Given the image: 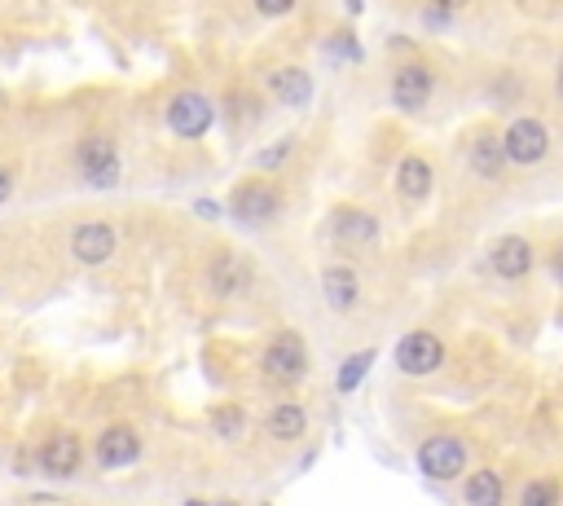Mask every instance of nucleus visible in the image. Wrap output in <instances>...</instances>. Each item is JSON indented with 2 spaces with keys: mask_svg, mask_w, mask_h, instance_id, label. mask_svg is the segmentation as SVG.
Here are the masks:
<instances>
[{
  "mask_svg": "<svg viewBox=\"0 0 563 506\" xmlns=\"http://www.w3.org/2000/svg\"><path fill=\"white\" fill-rule=\"evenodd\" d=\"M370 366H374V348L357 352V357H348L344 366H339V392H357V388H361V379L370 374Z\"/></svg>",
  "mask_w": 563,
  "mask_h": 506,
  "instance_id": "nucleus-21",
  "label": "nucleus"
},
{
  "mask_svg": "<svg viewBox=\"0 0 563 506\" xmlns=\"http://www.w3.org/2000/svg\"><path fill=\"white\" fill-rule=\"evenodd\" d=\"M80 172L88 185H115L119 181V150L110 137H84L80 141Z\"/></svg>",
  "mask_w": 563,
  "mask_h": 506,
  "instance_id": "nucleus-8",
  "label": "nucleus"
},
{
  "mask_svg": "<svg viewBox=\"0 0 563 506\" xmlns=\"http://www.w3.org/2000/svg\"><path fill=\"white\" fill-rule=\"evenodd\" d=\"M264 374H269L273 383H286V388H291V383H300L308 374V344H304V335L282 330V335L264 348Z\"/></svg>",
  "mask_w": 563,
  "mask_h": 506,
  "instance_id": "nucleus-2",
  "label": "nucleus"
},
{
  "mask_svg": "<svg viewBox=\"0 0 563 506\" xmlns=\"http://www.w3.org/2000/svg\"><path fill=\"white\" fill-rule=\"evenodd\" d=\"M207 286H212V295H220V300L242 295L251 286V269L238 256H216L212 269H207Z\"/></svg>",
  "mask_w": 563,
  "mask_h": 506,
  "instance_id": "nucleus-15",
  "label": "nucleus"
},
{
  "mask_svg": "<svg viewBox=\"0 0 563 506\" xmlns=\"http://www.w3.org/2000/svg\"><path fill=\"white\" fill-rule=\"evenodd\" d=\"M242 423H247V414H242L238 405H220V410L212 414L216 436H238V432H242Z\"/></svg>",
  "mask_w": 563,
  "mask_h": 506,
  "instance_id": "nucleus-23",
  "label": "nucleus"
},
{
  "mask_svg": "<svg viewBox=\"0 0 563 506\" xmlns=\"http://www.w3.org/2000/svg\"><path fill=\"white\" fill-rule=\"evenodd\" d=\"M440 361H445V344H440V335H432V330H410L396 344V366L405 374H414V379L440 370Z\"/></svg>",
  "mask_w": 563,
  "mask_h": 506,
  "instance_id": "nucleus-4",
  "label": "nucleus"
},
{
  "mask_svg": "<svg viewBox=\"0 0 563 506\" xmlns=\"http://www.w3.org/2000/svg\"><path fill=\"white\" fill-rule=\"evenodd\" d=\"M436 5H445V9H458V5H467V0H436Z\"/></svg>",
  "mask_w": 563,
  "mask_h": 506,
  "instance_id": "nucleus-29",
  "label": "nucleus"
},
{
  "mask_svg": "<svg viewBox=\"0 0 563 506\" xmlns=\"http://www.w3.org/2000/svg\"><path fill=\"white\" fill-rule=\"evenodd\" d=\"M467 458H471L467 440L449 436V432H436V436H427L423 445H418V467H423V476L440 480V484L458 480L462 471H467Z\"/></svg>",
  "mask_w": 563,
  "mask_h": 506,
  "instance_id": "nucleus-1",
  "label": "nucleus"
},
{
  "mask_svg": "<svg viewBox=\"0 0 563 506\" xmlns=\"http://www.w3.org/2000/svg\"><path fill=\"white\" fill-rule=\"evenodd\" d=\"M286 154H291V141H278V146H269V150H260V168H278V163L286 159Z\"/></svg>",
  "mask_w": 563,
  "mask_h": 506,
  "instance_id": "nucleus-24",
  "label": "nucleus"
},
{
  "mask_svg": "<svg viewBox=\"0 0 563 506\" xmlns=\"http://www.w3.org/2000/svg\"><path fill=\"white\" fill-rule=\"evenodd\" d=\"M502 498H506V484L498 471H476L462 484V502L467 506H502Z\"/></svg>",
  "mask_w": 563,
  "mask_h": 506,
  "instance_id": "nucleus-20",
  "label": "nucleus"
},
{
  "mask_svg": "<svg viewBox=\"0 0 563 506\" xmlns=\"http://www.w3.org/2000/svg\"><path fill=\"white\" fill-rule=\"evenodd\" d=\"M555 278H559V282H563V247H559V251H555Z\"/></svg>",
  "mask_w": 563,
  "mask_h": 506,
  "instance_id": "nucleus-28",
  "label": "nucleus"
},
{
  "mask_svg": "<svg viewBox=\"0 0 563 506\" xmlns=\"http://www.w3.org/2000/svg\"><path fill=\"white\" fill-rule=\"evenodd\" d=\"M559 498H563L559 480H533V484L524 489L520 506H559Z\"/></svg>",
  "mask_w": 563,
  "mask_h": 506,
  "instance_id": "nucleus-22",
  "label": "nucleus"
},
{
  "mask_svg": "<svg viewBox=\"0 0 563 506\" xmlns=\"http://www.w3.org/2000/svg\"><path fill=\"white\" fill-rule=\"evenodd\" d=\"M471 172L484 176V181H498L506 172V150H502V137H493V132H484L476 137V146H471Z\"/></svg>",
  "mask_w": 563,
  "mask_h": 506,
  "instance_id": "nucleus-18",
  "label": "nucleus"
},
{
  "mask_svg": "<svg viewBox=\"0 0 563 506\" xmlns=\"http://www.w3.org/2000/svg\"><path fill=\"white\" fill-rule=\"evenodd\" d=\"M427 97H432V71L418 62H405L401 71L392 75V102L401 110H423Z\"/></svg>",
  "mask_w": 563,
  "mask_h": 506,
  "instance_id": "nucleus-12",
  "label": "nucleus"
},
{
  "mask_svg": "<svg viewBox=\"0 0 563 506\" xmlns=\"http://www.w3.org/2000/svg\"><path fill=\"white\" fill-rule=\"evenodd\" d=\"M304 427H308L304 405H291V401H286V405H278V410L264 414V432H269L273 440H300Z\"/></svg>",
  "mask_w": 563,
  "mask_h": 506,
  "instance_id": "nucleus-19",
  "label": "nucleus"
},
{
  "mask_svg": "<svg viewBox=\"0 0 563 506\" xmlns=\"http://www.w3.org/2000/svg\"><path fill=\"white\" fill-rule=\"evenodd\" d=\"M93 458H97V467H106V471H124V467H132V462L141 458V436L132 432L128 423L106 427V432L97 436V445H93Z\"/></svg>",
  "mask_w": 563,
  "mask_h": 506,
  "instance_id": "nucleus-6",
  "label": "nucleus"
},
{
  "mask_svg": "<svg viewBox=\"0 0 563 506\" xmlns=\"http://www.w3.org/2000/svg\"><path fill=\"white\" fill-rule=\"evenodd\" d=\"M269 88H273V97H282L286 106H308L313 102V80H308V71H300V66H282V71H273Z\"/></svg>",
  "mask_w": 563,
  "mask_h": 506,
  "instance_id": "nucleus-17",
  "label": "nucleus"
},
{
  "mask_svg": "<svg viewBox=\"0 0 563 506\" xmlns=\"http://www.w3.org/2000/svg\"><path fill=\"white\" fill-rule=\"evenodd\" d=\"M282 212V194L264 181H242L234 194H229V216H238L242 225H264Z\"/></svg>",
  "mask_w": 563,
  "mask_h": 506,
  "instance_id": "nucleus-3",
  "label": "nucleus"
},
{
  "mask_svg": "<svg viewBox=\"0 0 563 506\" xmlns=\"http://www.w3.org/2000/svg\"><path fill=\"white\" fill-rule=\"evenodd\" d=\"M119 247V234L115 225H106V220H88V225H75L71 234V256L80 264H106L115 256Z\"/></svg>",
  "mask_w": 563,
  "mask_h": 506,
  "instance_id": "nucleus-10",
  "label": "nucleus"
},
{
  "mask_svg": "<svg viewBox=\"0 0 563 506\" xmlns=\"http://www.w3.org/2000/svg\"><path fill=\"white\" fill-rule=\"evenodd\" d=\"M212 119H216V110L203 93H181V97H172V106H168V128L176 137H190V141L203 137V132L212 128Z\"/></svg>",
  "mask_w": 563,
  "mask_h": 506,
  "instance_id": "nucleus-9",
  "label": "nucleus"
},
{
  "mask_svg": "<svg viewBox=\"0 0 563 506\" xmlns=\"http://www.w3.org/2000/svg\"><path fill=\"white\" fill-rule=\"evenodd\" d=\"M348 9H352V14H361V0H348Z\"/></svg>",
  "mask_w": 563,
  "mask_h": 506,
  "instance_id": "nucleus-30",
  "label": "nucleus"
},
{
  "mask_svg": "<svg viewBox=\"0 0 563 506\" xmlns=\"http://www.w3.org/2000/svg\"><path fill=\"white\" fill-rule=\"evenodd\" d=\"M9 194H14V172H9V168H0V203H5Z\"/></svg>",
  "mask_w": 563,
  "mask_h": 506,
  "instance_id": "nucleus-27",
  "label": "nucleus"
},
{
  "mask_svg": "<svg viewBox=\"0 0 563 506\" xmlns=\"http://www.w3.org/2000/svg\"><path fill=\"white\" fill-rule=\"evenodd\" d=\"M423 18H427V27H436V31H440V27H449V9H445V5H436V0L423 9Z\"/></svg>",
  "mask_w": 563,
  "mask_h": 506,
  "instance_id": "nucleus-26",
  "label": "nucleus"
},
{
  "mask_svg": "<svg viewBox=\"0 0 563 506\" xmlns=\"http://www.w3.org/2000/svg\"><path fill=\"white\" fill-rule=\"evenodd\" d=\"M396 190L401 198H410V203H423L427 194H432V163L410 154V159H401V168H396Z\"/></svg>",
  "mask_w": 563,
  "mask_h": 506,
  "instance_id": "nucleus-16",
  "label": "nucleus"
},
{
  "mask_svg": "<svg viewBox=\"0 0 563 506\" xmlns=\"http://www.w3.org/2000/svg\"><path fill=\"white\" fill-rule=\"evenodd\" d=\"M322 295H326V304L335 308V313H352L357 300H361L357 273H352L348 264H330V269L322 273Z\"/></svg>",
  "mask_w": 563,
  "mask_h": 506,
  "instance_id": "nucleus-14",
  "label": "nucleus"
},
{
  "mask_svg": "<svg viewBox=\"0 0 563 506\" xmlns=\"http://www.w3.org/2000/svg\"><path fill=\"white\" fill-rule=\"evenodd\" d=\"M80 462H84V445L75 440L71 432H58V436H49L40 445V467L49 471V476H75L80 471Z\"/></svg>",
  "mask_w": 563,
  "mask_h": 506,
  "instance_id": "nucleus-13",
  "label": "nucleus"
},
{
  "mask_svg": "<svg viewBox=\"0 0 563 506\" xmlns=\"http://www.w3.org/2000/svg\"><path fill=\"white\" fill-rule=\"evenodd\" d=\"M330 238L348 251H370L374 242H379V220L370 212H361V207H339V212L330 216Z\"/></svg>",
  "mask_w": 563,
  "mask_h": 506,
  "instance_id": "nucleus-7",
  "label": "nucleus"
},
{
  "mask_svg": "<svg viewBox=\"0 0 563 506\" xmlns=\"http://www.w3.org/2000/svg\"><path fill=\"white\" fill-rule=\"evenodd\" d=\"M256 9L264 18H282V14H291L295 9V0H256Z\"/></svg>",
  "mask_w": 563,
  "mask_h": 506,
  "instance_id": "nucleus-25",
  "label": "nucleus"
},
{
  "mask_svg": "<svg viewBox=\"0 0 563 506\" xmlns=\"http://www.w3.org/2000/svg\"><path fill=\"white\" fill-rule=\"evenodd\" d=\"M502 150H506V163H537L550 150V132L542 119H515L502 137Z\"/></svg>",
  "mask_w": 563,
  "mask_h": 506,
  "instance_id": "nucleus-5",
  "label": "nucleus"
},
{
  "mask_svg": "<svg viewBox=\"0 0 563 506\" xmlns=\"http://www.w3.org/2000/svg\"><path fill=\"white\" fill-rule=\"evenodd\" d=\"M559 97H563V66H559Z\"/></svg>",
  "mask_w": 563,
  "mask_h": 506,
  "instance_id": "nucleus-31",
  "label": "nucleus"
},
{
  "mask_svg": "<svg viewBox=\"0 0 563 506\" xmlns=\"http://www.w3.org/2000/svg\"><path fill=\"white\" fill-rule=\"evenodd\" d=\"M489 264H493L498 278L520 282V278H528V269H533V247H528V238H520V234H506V238L493 242Z\"/></svg>",
  "mask_w": 563,
  "mask_h": 506,
  "instance_id": "nucleus-11",
  "label": "nucleus"
}]
</instances>
